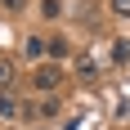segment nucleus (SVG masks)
<instances>
[{
    "instance_id": "nucleus-1",
    "label": "nucleus",
    "mask_w": 130,
    "mask_h": 130,
    "mask_svg": "<svg viewBox=\"0 0 130 130\" xmlns=\"http://www.w3.org/2000/svg\"><path fill=\"white\" fill-rule=\"evenodd\" d=\"M58 81H63V72H58L54 63H36V72H31V85H36L40 94H54V90H58Z\"/></svg>"
},
{
    "instance_id": "nucleus-2",
    "label": "nucleus",
    "mask_w": 130,
    "mask_h": 130,
    "mask_svg": "<svg viewBox=\"0 0 130 130\" xmlns=\"http://www.w3.org/2000/svg\"><path fill=\"white\" fill-rule=\"evenodd\" d=\"M72 67H76L81 81H99V63H94L90 54H72Z\"/></svg>"
},
{
    "instance_id": "nucleus-3",
    "label": "nucleus",
    "mask_w": 130,
    "mask_h": 130,
    "mask_svg": "<svg viewBox=\"0 0 130 130\" xmlns=\"http://www.w3.org/2000/svg\"><path fill=\"white\" fill-rule=\"evenodd\" d=\"M23 54H27V58H31V63H45V54H50V45H45V40H40V36H31V40H27V45H23Z\"/></svg>"
},
{
    "instance_id": "nucleus-4",
    "label": "nucleus",
    "mask_w": 130,
    "mask_h": 130,
    "mask_svg": "<svg viewBox=\"0 0 130 130\" xmlns=\"http://www.w3.org/2000/svg\"><path fill=\"white\" fill-rule=\"evenodd\" d=\"M9 117H18V99L9 90H0V121H9Z\"/></svg>"
},
{
    "instance_id": "nucleus-5",
    "label": "nucleus",
    "mask_w": 130,
    "mask_h": 130,
    "mask_svg": "<svg viewBox=\"0 0 130 130\" xmlns=\"http://www.w3.org/2000/svg\"><path fill=\"white\" fill-rule=\"evenodd\" d=\"M0 90H13V63L0 58Z\"/></svg>"
},
{
    "instance_id": "nucleus-6",
    "label": "nucleus",
    "mask_w": 130,
    "mask_h": 130,
    "mask_svg": "<svg viewBox=\"0 0 130 130\" xmlns=\"http://www.w3.org/2000/svg\"><path fill=\"white\" fill-rule=\"evenodd\" d=\"M54 112H58V99H54V94H45V99H40V108H36V117H54Z\"/></svg>"
},
{
    "instance_id": "nucleus-7",
    "label": "nucleus",
    "mask_w": 130,
    "mask_h": 130,
    "mask_svg": "<svg viewBox=\"0 0 130 130\" xmlns=\"http://www.w3.org/2000/svg\"><path fill=\"white\" fill-rule=\"evenodd\" d=\"M40 13H45V18H58V13H63V0H40Z\"/></svg>"
},
{
    "instance_id": "nucleus-8",
    "label": "nucleus",
    "mask_w": 130,
    "mask_h": 130,
    "mask_svg": "<svg viewBox=\"0 0 130 130\" xmlns=\"http://www.w3.org/2000/svg\"><path fill=\"white\" fill-rule=\"evenodd\" d=\"M112 58H117V63H126V58H130V40H117V45H112Z\"/></svg>"
},
{
    "instance_id": "nucleus-9",
    "label": "nucleus",
    "mask_w": 130,
    "mask_h": 130,
    "mask_svg": "<svg viewBox=\"0 0 130 130\" xmlns=\"http://www.w3.org/2000/svg\"><path fill=\"white\" fill-rule=\"evenodd\" d=\"M50 54H54V58H67V54H72V45H67V40H54Z\"/></svg>"
},
{
    "instance_id": "nucleus-10",
    "label": "nucleus",
    "mask_w": 130,
    "mask_h": 130,
    "mask_svg": "<svg viewBox=\"0 0 130 130\" xmlns=\"http://www.w3.org/2000/svg\"><path fill=\"white\" fill-rule=\"evenodd\" d=\"M112 13L117 18H130V0H112Z\"/></svg>"
},
{
    "instance_id": "nucleus-11",
    "label": "nucleus",
    "mask_w": 130,
    "mask_h": 130,
    "mask_svg": "<svg viewBox=\"0 0 130 130\" xmlns=\"http://www.w3.org/2000/svg\"><path fill=\"white\" fill-rule=\"evenodd\" d=\"M0 9H9V13H18V9H23V0H0Z\"/></svg>"
}]
</instances>
